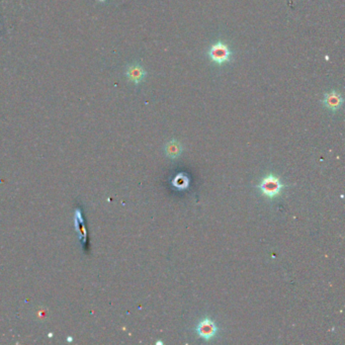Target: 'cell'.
Masks as SVG:
<instances>
[{"mask_svg": "<svg viewBox=\"0 0 345 345\" xmlns=\"http://www.w3.org/2000/svg\"><path fill=\"white\" fill-rule=\"evenodd\" d=\"M208 55L214 63L222 65L230 61L232 53L227 44L223 42H217L211 46Z\"/></svg>", "mask_w": 345, "mask_h": 345, "instance_id": "7a4b0ae2", "label": "cell"}, {"mask_svg": "<svg viewBox=\"0 0 345 345\" xmlns=\"http://www.w3.org/2000/svg\"><path fill=\"white\" fill-rule=\"evenodd\" d=\"M165 152H166V155L171 159L177 158L181 153L180 143L177 142L176 140H172L168 142L165 146Z\"/></svg>", "mask_w": 345, "mask_h": 345, "instance_id": "8992f818", "label": "cell"}, {"mask_svg": "<svg viewBox=\"0 0 345 345\" xmlns=\"http://www.w3.org/2000/svg\"><path fill=\"white\" fill-rule=\"evenodd\" d=\"M146 71L140 64H132L128 67L126 75L130 81L135 84H140L146 77Z\"/></svg>", "mask_w": 345, "mask_h": 345, "instance_id": "5b68a950", "label": "cell"}, {"mask_svg": "<svg viewBox=\"0 0 345 345\" xmlns=\"http://www.w3.org/2000/svg\"><path fill=\"white\" fill-rule=\"evenodd\" d=\"M218 330L219 329L217 324L210 318H205L200 320L195 327L196 334L205 340L213 339L217 335Z\"/></svg>", "mask_w": 345, "mask_h": 345, "instance_id": "3957f363", "label": "cell"}, {"mask_svg": "<svg viewBox=\"0 0 345 345\" xmlns=\"http://www.w3.org/2000/svg\"><path fill=\"white\" fill-rule=\"evenodd\" d=\"M172 184L178 189H185L189 184V180L185 174L180 173L174 177L173 181H172Z\"/></svg>", "mask_w": 345, "mask_h": 345, "instance_id": "52a82bcc", "label": "cell"}, {"mask_svg": "<svg viewBox=\"0 0 345 345\" xmlns=\"http://www.w3.org/2000/svg\"><path fill=\"white\" fill-rule=\"evenodd\" d=\"M322 103L330 110L332 111H336L338 110L342 103H343V97L340 94V92H338L337 90H331L327 93H325L324 98L322 100Z\"/></svg>", "mask_w": 345, "mask_h": 345, "instance_id": "277c9868", "label": "cell"}, {"mask_svg": "<svg viewBox=\"0 0 345 345\" xmlns=\"http://www.w3.org/2000/svg\"><path fill=\"white\" fill-rule=\"evenodd\" d=\"M258 188L260 189V192L264 196L272 199L280 194L283 188V184L277 176L269 174L261 179L259 185H258Z\"/></svg>", "mask_w": 345, "mask_h": 345, "instance_id": "6da1fadb", "label": "cell"}]
</instances>
